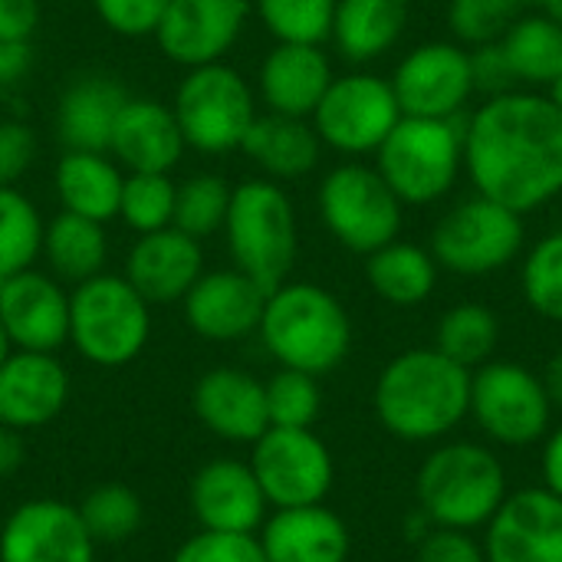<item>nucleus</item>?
I'll list each match as a JSON object with an SVG mask.
<instances>
[{"label": "nucleus", "instance_id": "obj_1", "mask_svg": "<svg viewBox=\"0 0 562 562\" xmlns=\"http://www.w3.org/2000/svg\"><path fill=\"white\" fill-rule=\"evenodd\" d=\"M464 168L477 194L530 214L562 194V109L514 89L464 122Z\"/></svg>", "mask_w": 562, "mask_h": 562}, {"label": "nucleus", "instance_id": "obj_2", "mask_svg": "<svg viewBox=\"0 0 562 562\" xmlns=\"http://www.w3.org/2000/svg\"><path fill=\"white\" fill-rule=\"evenodd\" d=\"M372 405L382 428L398 441H438L471 412V369L438 349H408L382 369Z\"/></svg>", "mask_w": 562, "mask_h": 562}, {"label": "nucleus", "instance_id": "obj_3", "mask_svg": "<svg viewBox=\"0 0 562 562\" xmlns=\"http://www.w3.org/2000/svg\"><path fill=\"white\" fill-rule=\"evenodd\" d=\"M260 339L280 369L326 375L352 349V319L346 306L319 283L286 280L267 293Z\"/></svg>", "mask_w": 562, "mask_h": 562}, {"label": "nucleus", "instance_id": "obj_4", "mask_svg": "<svg viewBox=\"0 0 562 562\" xmlns=\"http://www.w3.org/2000/svg\"><path fill=\"white\" fill-rule=\"evenodd\" d=\"M418 510L431 527L477 530L507 501V471L501 458L474 441H448L435 448L415 481Z\"/></svg>", "mask_w": 562, "mask_h": 562}, {"label": "nucleus", "instance_id": "obj_5", "mask_svg": "<svg viewBox=\"0 0 562 562\" xmlns=\"http://www.w3.org/2000/svg\"><path fill=\"white\" fill-rule=\"evenodd\" d=\"M221 231L234 267L267 293L290 280L300 254V227L296 207L283 184L270 178H250L237 184Z\"/></svg>", "mask_w": 562, "mask_h": 562}, {"label": "nucleus", "instance_id": "obj_6", "mask_svg": "<svg viewBox=\"0 0 562 562\" xmlns=\"http://www.w3.org/2000/svg\"><path fill=\"white\" fill-rule=\"evenodd\" d=\"M151 336V303L122 277L99 273L69 293V342L99 369H122Z\"/></svg>", "mask_w": 562, "mask_h": 562}, {"label": "nucleus", "instance_id": "obj_7", "mask_svg": "<svg viewBox=\"0 0 562 562\" xmlns=\"http://www.w3.org/2000/svg\"><path fill=\"white\" fill-rule=\"evenodd\" d=\"M375 168L402 204L445 198L464 168V122L402 115L375 151Z\"/></svg>", "mask_w": 562, "mask_h": 562}, {"label": "nucleus", "instance_id": "obj_8", "mask_svg": "<svg viewBox=\"0 0 562 562\" xmlns=\"http://www.w3.org/2000/svg\"><path fill=\"white\" fill-rule=\"evenodd\" d=\"M171 109L184 145L201 155H227L240 148L260 115L250 82L227 63L188 69L175 89Z\"/></svg>", "mask_w": 562, "mask_h": 562}, {"label": "nucleus", "instance_id": "obj_9", "mask_svg": "<svg viewBox=\"0 0 562 562\" xmlns=\"http://www.w3.org/2000/svg\"><path fill=\"white\" fill-rule=\"evenodd\" d=\"M326 231L352 254L369 257L372 250L398 240L402 201L379 175V168L346 161L333 168L316 194Z\"/></svg>", "mask_w": 562, "mask_h": 562}, {"label": "nucleus", "instance_id": "obj_10", "mask_svg": "<svg viewBox=\"0 0 562 562\" xmlns=\"http://www.w3.org/2000/svg\"><path fill=\"white\" fill-rule=\"evenodd\" d=\"M524 250V214L494 198L474 194L451 207L431 234V257L438 267L461 277H487L514 263Z\"/></svg>", "mask_w": 562, "mask_h": 562}, {"label": "nucleus", "instance_id": "obj_11", "mask_svg": "<svg viewBox=\"0 0 562 562\" xmlns=\"http://www.w3.org/2000/svg\"><path fill=\"white\" fill-rule=\"evenodd\" d=\"M477 428L507 448H530L550 431L553 405L543 379L520 362H484L471 372V412Z\"/></svg>", "mask_w": 562, "mask_h": 562}, {"label": "nucleus", "instance_id": "obj_12", "mask_svg": "<svg viewBox=\"0 0 562 562\" xmlns=\"http://www.w3.org/2000/svg\"><path fill=\"white\" fill-rule=\"evenodd\" d=\"M250 471L273 510L323 504L336 481L333 451L313 428H267L250 445Z\"/></svg>", "mask_w": 562, "mask_h": 562}, {"label": "nucleus", "instance_id": "obj_13", "mask_svg": "<svg viewBox=\"0 0 562 562\" xmlns=\"http://www.w3.org/2000/svg\"><path fill=\"white\" fill-rule=\"evenodd\" d=\"M402 105L389 79L375 72H349L336 76L310 115L323 145L342 155H369L389 138L398 125Z\"/></svg>", "mask_w": 562, "mask_h": 562}, {"label": "nucleus", "instance_id": "obj_14", "mask_svg": "<svg viewBox=\"0 0 562 562\" xmlns=\"http://www.w3.org/2000/svg\"><path fill=\"white\" fill-rule=\"evenodd\" d=\"M402 115L454 119L474 95L471 56L461 43H422L415 46L389 79Z\"/></svg>", "mask_w": 562, "mask_h": 562}, {"label": "nucleus", "instance_id": "obj_15", "mask_svg": "<svg viewBox=\"0 0 562 562\" xmlns=\"http://www.w3.org/2000/svg\"><path fill=\"white\" fill-rule=\"evenodd\" d=\"M250 13V0H168L155 40L175 66L194 69L224 63Z\"/></svg>", "mask_w": 562, "mask_h": 562}, {"label": "nucleus", "instance_id": "obj_16", "mask_svg": "<svg viewBox=\"0 0 562 562\" xmlns=\"http://www.w3.org/2000/svg\"><path fill=\"white\" fill-rule=\"evenodd\" d=\"M0 562H95L79 507L53 497L20 504L0 527Z\"/></svg>", "mask_w": 562, "mask_h": 562}, {"label": "nucleus", "instance_id": "obj_17", "mask_svg": "<svg viewBox=\"0 0 562 562\" xmlns=\"http://www.w3.org/2000/svg\"><path fill=\"white\" fill-rule=\"evenodd\" d=\"M487 562H562V501L547 487L507 494L487 524Z\"/></svg>", "mask_w": 562, "mask_h": 562}, {"label": "nucleus", "instance_id": "obj_18", "mask_svg": "<svg viewBox=\"0 0 562 562\" xmlns=\"http://www.w3.org/2000/svg\"><path fill=\"white\" fill-rule=\"evenodd\" d=\"M0 323L23 352H56L69 342V293L53 273L20 270L0 290Z\"/></svg>", "mask_w": 562, "mask_h": 562}, {"label": "nucleus", "instance_id": "obj_19", "mask_svg": "<svg viewBox=\"0 0 562 562\" xmlns=\"http://www.w3.org/2000/svg\"><path fill=\"white\" fill-rule=\"evenodd\" d=\"M181 303L194 336L207 342H240L260 329L267 290L231 267L201 273Z\"/></svg>", "mask_w": 562, "mask_h": 562}, {"label": "nucleus", "instance_id": "obj_20", "mask_svg": "<svg viewBox=\"0 0 562 562\" xmlns=\"http://www.w3.org/2000/svg\"><path fill=\"white\" fill-rule=\"evenodd\" d=\"M191 514L211 533H257L267 520V497L247 461H207L188 491Z\"/></svg>", "mask_w": 562, "mask_h": 562}, {"label": "nucleus", "instance_id": "obj_21", "mask_svg": "<svg viewBox=\"0 0 562 562\" xmlns=\"http://www.w3.org/2000/svg\"><path fill=\"white\" fill-rule=\"evenodd\" d=\"M69 402V372L53 352L13 349L0 366V425L33 431L63 415Z\"/></svg>", "mask_w": 562, "mask_h": 562}, {"label": "nucleus", "instance_id": "obj_22", "mask_svg": "<svg viewBox=\"0 0 562 562\" xmlns=\"http://www.w3.org/2000/svg\"><path fill=\"white\" fill-rule=\"evenodd\" d=\"M201 273H204L201 240L178 227H161L151 234H138V240L125 257L122 277L151 306H168V303H181Z\"/></svg>", "mask_w": 562, "mask_h": 562}, {"label": "nucleus", "instance_id": "obj_23", "mask_svg": "<svg viewBox=\"0 0 562 562\" xmlns=\"http://www.w3.org/2000/svg\"><path fill=\"white\" fill-rule=\"evenodd\" d=\"M191 405L198 422L231 445H254L270 428L263 382L234 366L207 369L194 382Z\"/></svg>", "mask_w": 562, "mask_h": 562}, {"label": "nucleus", "instance_id": "obj_24", "mask_svg": "<svg viewBox=\"0 0 562 562\" xmlns=\"http://www.w3.org/2000/svg\"><path fill=\"white\" fill-rule=\"evenodd\" d=\"M184 148L188 145L171 105L148 95H128L109 138V155L125 171L168 175L181 161Z\"/></svg>", "mask_w": 562, "mask_h": 562}, {"label": "nucleus", "instance_id": "obj_25", "mask_svg": "<svg viewBox=\"0 0 562 562\" xmlns=\"http://www.w3.org/2000/svg\"><path fill=\"white\" fill-rule=\"evenodd\" d=\"M333 66L316 43H277L257 72V89L267 112L310 119L333 82Z\"/></svg>", "mask_w": 562, "mask_h": 562}, {"label": "nucleus", "instance_id": "obj_26", "mask_svg": "<svg viewBox=\"0 0 562 562\" xmlns=\"http://www.w3.org/2000/svg\"><path fill=\"white\" fill-rule=\"evenodd\" d=\"M257 540L267 562H346L352 550L349 527L326 504L273 510Z\"/></svg>", "mask_w": 562, "mask_h": 562}, {"label": "nucleus", "instance_id": "obj_27", "mask_svg": "<svg viewBox=\"0 0 562 562\" xmlns=\"http://www.w3.org/2000/svg\"><path fill=\"white\" fill-rule=\"evenodd\" d=\"M125 102L128 89L115 76H76L56 102L59 142L76 151H109V138Z\"/></svg>", "mask_w": 562, "mask_h": 562}, {"label": "nucleus", "instance_id": "obj_28", "mask_svg": "<svg viewBox=\"0 0 562 562\" xmlns=\"http://www.w3.org/2000/svg\"><path fill=\"white\" fill-rule=\"evenodd\" d=\"M56 198L66 214L109 224L119 217L122 201V165L109 151H76L66 148L53 171Z\"/></svg>", "mask_w": 562, "mask_h": 562}, {"label": "nucleus", "instance_id": "obj_29", "mask_svg": "<svg viewBox=\"0 0 562 562\" xmlns=\"http://www.w3.org/2000/svg\"><path fill=\"white\" fill-rule=\"evenodd\" d=\"M240 151L270 178L293 181L319 165L323 142L310 119H293L280 112H263L254 119Z\"/></svg>", "mask_w": 562, "mask_h": 562}, {"label": "nucleus", "instance_id": "obj_30", "mask_svg": "<svg viewBox=\"0 0 562 562\" xmlns=\"http://www.w3.org/2000/svg\"><path fill=\"white\" fill-rule=\"evenodd\" d=\"M408 13V0H336L329 40L349 63H372L402 40Z\"/></svg>", "mask_w": 562, "mask_h": 562}, {"label": "nucleus", "instance_id": "obj_31", "mask_svg": "<svg viewBox=\"0 0 562 562\" xmlns=\"http://www.w3.org/2000/svg\"><path fill=\"white\" fill-rule=\"evenodd\" d=\"M43 257L56 280L66 283H86L99 273H105L109 260V237L105 224L76 217V214H56L43 231Z\"/></svg>", "mask_w": 562, "mask_h": 562}, {"label": "nucleus", "instance_id": "obj_32", "mask_svg": "<svg viewBox=\"0 0 562 562\" xmlns=\"http://www.w3.org/2000/svg\"><path fill=\"white\" fill-rule=\"evenodd\" d=\"M366 280L392 306H418L438 283V263L431 250L405 240H392L366 257Z\"/></svg>", "mask_w": 562, "mask_h": 562}, {"label": "nucleus", "instance_id": "obj_33", "mask_svg": "<svg viewBox=\"0 0 562 562\" xmlns=\"http://www.w3.org/2000/svg\"><path fill=\"white\" fill-rule=\"evenodd\" d=\"M517 82L550 86L562 76V23L547 13L517 16L501 40Z\"/></svg>", "mask_w": 562, "mask_h": 562}, {"label": "nucleus", "instance_id": "obj_34", "mask_svg": "<svg viewBox=\"0 0 562 562\" xmlns=\"http://www.w3.org/2000/svg\"><path fill=\"white\" fill-rule=\"evenodd\" d=\"M497 342H501V323H497L494 310H487L481 303H461L441 316L435 349L441 356H448L451 362L474 372L484 362H491Z\"/></svg>", "mask_w": 562, "mask_h": 562}, {"label": "nucleus", "instance_id": "obj_35", "mask_svg": "<svg viewBox=\"0 0 562 562\" xmlns=\"http://www.w3.org/2000/svg\"><path fill=\"white\" fill-rule=\"evenodd\" d=\"M43 217L40 207L16 188L0 184V273L13 277L30 270L43 254Z\"/></svg>", "mask_w": 562, "mask_h": 562}, {"label": "nucleus", "instance_id": "obj_36", "mask_svg": "<svg viewBox=\"0 0 562 562\" xmlns=\"http://www.w3.org/2000/svg\"><path fill=\"white\" fill-rule=\"evenodd\" d=\"M79 517L89 530V537L95 540V547H119L125 540H132L142 530L145 520V507L142 497L119 481L99 484L92 487L82 504H79Z\"/></svg>", "mask_w": 562, "mask_h": 562}, {"label": "nucleus", "instance_id": "obj_37", "mask_svg": "<svg viewBox=\"0 0 562 562\" xmlns=\"http://www.w3.org/2000/svg\"><path fill=\"white\" fill-rule=\"evenodd\" d=\"M231 194H234V188H231V181L224 175H211V171L191 175L188 181L178 184L171 227H178V231H184V234H191L198 240L217 234L224 227Z\"/></svg>", "mask_w": 562, "mask_h": 562}, {"label": "nucleus", "instance_id": "obj_38", "mask_svg": "<svg viewBox=\"0 0 562 562\" xmlns=\"http://www.w3.org/2000/svg\"><path fill=\"white\" fill-rule=\"evenodd\" d=\"M178 184L161 171H128L119 201V221L135 234L171 227Z\"/></svg>", "mask_w": 562, "mask_h": 562}, {"label": "nucleus", "instance_id": "obj_39", "mask_svg": "<svg viewBox=\"0 0 562 562\" xmlns=\"http://www.w3.org/2000/svg\"><path fill=\"white\" fill-rule=\"evenodd\" d=\"M250 7L277 43L323 46L333 33L336 0H254Z\"/></svg>", "mask_w": 562, "mask_h": 562}, {"label": "nucleus", "instance_id": "obj_40", "mask_svg": "<svg viewBox=\"0 0 562 562\" xmlns=\"http://www.w3.org/2000/svg\"><path fill=\"white\" fill-rule=\"evenodd\" d=\"M267 415L273 428H313L323 412L319 379L296 369H280L263 382Z\"/></svg>", "mask_w": 562, "mask_h": 562}, {"label": "nucleus", "instance_id": "obj_41", "mask_svg": "<svg viewBox=\"0 0 562 562\" xmlns=\"http://www.w3.org/2000/svg\"><path fill=\"white\" fill-rule=\"evenodd\" d=\"M524 296L533 313L562 323V231L547 234L524 260Z\"/></svg>", "mask_w": 562, "mask_h": 562}, {"label": "nucleus", "instance_id": "obj_42", "mask_svg": "<svg viewBox=\"0 0 562 562\" xmlns=\"http://www.w3.org/2000/svg\"><path fill=\"white\" fill-rule=\"evenodd\" d=\"M520 10L524 0H451L448 26L464 46H484L504 40Z\"/></svg>", "mask_w": 562, "mask_h": 562}, {"label": "nucleus", "instance_id": "obj_43", "mask_svg": "<svg viewBox=\"0 0 562 562\" xmlns=\"http://www.w3.org/2000/svg\"><path fill=\"white\" fill-rule=\"evenodd\" d=\"M171 562H267L257 533H211L198 530L184 540Z\"/></svg>", "mask_w": 562, "mask_h": 562}, {"label": "nucleus", "instance_id": "obj_44", "mask_svg": "<svg viewBox=\"0 0 562 562\" xmlns=\"http://www.w3.org/2000/svg\"><path fill=\"white\" fill-rule=\"evenodd\" d=\"M165 7L168 0H92V10L105 23V30L125 40L155 36Z\"/></svg>", "mask_w": 562, "mask_h": 562}, {"label": "nucleus", "instance_id": "obj_45", "mask_svg": "<svg viewBox=\"0 0 562 562\" xmlns=\"http://www.w3.org/2000/svg\"><path fill=\"white\" fill-rule=\"evenodd\" d=\"M471 82H474V92L487 95V99H497V95H507L514 92L520 82L510 69V59L497 43H484V46H474L471 53Z\"/></svg>", "mask_w": 562, "mask_h": 562}, {"label": "nucleus", "instance_id": "obj_46", "mask_svg": "<svg viewBox=\"0 0 562 562\" xmlns=\"http://www.w3.org/2000/svg\"><path fill=\"white\" fill-rule=\"evenodd\" d=\"M36 161V135L16 119H0V184H16Z\"/></svg>", "mask_w": 562, "mask_h": 562}, {"label": "nucleus", "instance_id": "obj_47", "mask_svg": "<svg viewBox=\"0 0 562 562\" xmlns=\"http://www.w3.org/2000/svg\"><path fill=\"white\" fill-rule=\"evenodd\" d=\"M415 562H487L484 543H477L468 530L431 527L425 540H418Z\"/></svg>", "mask_w": 562, "mask_h": 562}, {"label": "nucleus", "instance_id": "obj_48", "mask_svg": "<svg viewBox=\"0 0 562 562\" xmlns=\"http://www.w3.org/2000/svg\"><path fill=\"white\" fill-rule=\"evenodd\" d=\"M40 26V0H0V40L30 43Z\"/></svg>", "mask_w": 562, "mask_h": 562}, {"label": "nucleus", "instance_id": "obj_49", "mask_svg": "<svg viewBox=\"0 0 562 562\" xmlns=\"http://www.w3.org/2000/svg\"><path fill=\"white\" fill-rule=\"evenodd\" d=\"M33 69V43L0 40V95L16 89Z\"/></svg>", "mask_w": 562, "mask_h": 562}, {"label": "nucleus", "instance_id": "obj_50", "mask_svg": "<svg viewBox=\"0 0 562 562\" xmlns=\"http://www.w3.org/2000/svg\"><path fill=\"white\" fill-rule=\"evenodd\" d=\"M543 487L562 501V425L543 445Z\"/></svg>", "mask_w": 562, "mask_h": 562}, {"label": "nucleus", "instance_id": "obj_51", "mask_svg": "<svg viewBox=\"0 0 562 562\" xmlns=\"http://www.w3.org/2000/svg\"><path fill=\"white\" fill-rule=\"evenodd\" d=\"M26 458V441H23V431L16 428H7L0 425V477H10L20 471Z\"/></svg>", "mask_w": 562, "mask_h": 562}, {"label": "nucleus", "instance_id": "obj_52", "mask_svg": "<svg viewBox=\"0 0 562 562\" xmlns=\"http://www.w3.org/2000/svg\"><path fill=\"white\" fill-rule=\"evenodd\" d=\"M543 389H547V395H550V405H553V412L560 408L562 412V349L547 362V369H543Z\"/></svg>", "mask_w": 562, "mask_h": 562}, {"label": "nucleus", "instance_id": "obj_53", "mask_svg": "<svg viewBox=\"0 0 562 562\" xmlns=\"http://www.w3.org/2000/svg\"><path fill=\"white\" fill-rule=\"evenodd\" d=\"M10 352H13V342H10V336H7V329H3V323H0V366L10 359Z\"/></svg>", "mask_w": 562, "mask_h": 562}, {"label": "nucleus", "instance_id": "obj_54", "mask_svg": "<svg viewBox=\"0 0 562 562\" xmlns=\"http://www.w3.org/2000/svg\"><path fill=\"white\" fill-rule=\"evenodd\" d=\"M547 95H550V102H553V105H560L562 109V76H557V79L547 86Z\"/></svg>", "mask_w": 562, "mask_h": 562}, {"label": "nucleus", "instance_id": "obj_55", "mask_svg": "<svg viewBox=\"0 0 562 562\" xmlns=\"http://www.w3.org/2000/svg\"><path fill=\"white\" fill-rule=\"evenodd\" d=\"M543 3V13L553 16L557 23H562V0H540Z\"/></svg>", "mask_w": 562, "mask_h": 562}, {"label": "nucleus", "instance_id": "obj_56", "mask_svg": "<svg viewBox=\"0 0 562 562\" xmlns=\"http://www.w3.org/2000/svg\"><path fill=\"white\" fill-rule=\"evenodd\" d=\"M3 283H7V277H3V273H0V290H3Z\"/></svg>", "mask_w": 562, "mask_h": 562}, {"label": "nucleus", "instance_id": "obj_57", "mask_svg": "<svg viewBox=\"0 0 562 562\" xmlns=\"http://www.w3.org/2000/svg\"><path fill=\"white\" fill-rule=\"evenodd\" d=\"M524 3H540V0H524Z\"/></svg>", "mask_w": 562, "mask_h": 562}, {"label": "nucleus", "instance_id": "obj_58", "mask_svg": "<svg viewBox=\"0 0 562 562\" xmlns=\"http://www.w3.org/2000/svg\"><path fill=\"white\" fill-rule=\"evenodd\" d=\"M560 198H562V194H560Z\"/></svg>", "mask_w": 562, "mask_h": 562}]
</instances>
